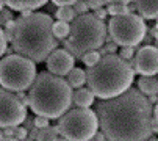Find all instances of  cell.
Segmentation results:
<instances>
[{
  "label": "cell",
  "instance_id": "cell-1",
  "mask_svg": "<svg viewBox=\"0 0 158 141\" xmlns=\"http://www.w3.org/2000/svg\"><path fill=\"white\" fill-rule=\"evenodd\" d=\"M96 114L106 141H147L153 133V107L138 88L99 102Z\"/></svg>",
  "mask_w": 158,
  "mask_h": 141
},
{
  "label": "cell",
  "instance_id": "cell-2",
  "mask_svg": "<svg viewBox=\"0 0 158 141\" xmlns=\"http://www.w3.org/2000/svg\"><path fill=\"white\" fill-rule=\"evenodd\" d=\"M13 50L35 63L46 61L56 49L53 36V20L49 14L31 13L16 20V30L11 39Z\"/></svg>",
  "mask_w": 158,
  "mask_h": 141
},
{
  "label": "cell",
  "instance_id": "cell-3",
  "mask_svg": "<svg viewBox=\"0 0 158 141\" xmlns=\"http://www.w3.org/2000/svg\"><path fill=\"white\" fill-rule=\"evenodd\" d=\"M72 92V88L63 77L41 72L28 89V107L36 116L60 119L71 110Z\"/></svg>",
  "mask_w": 158,
  "mask_h": 141
},
{
  "label": "cell",
  "instance_id": "cell-4",
  "mask_svg": "<svg viewBox=\"0 0 158 141\" xmlns=\"http://www.w3.org/2000/svg\"><path fill=\"white\" fill-rule=\"evenodd\" d=\"M135 69L119 55H105L97 64L88 67L86 83L96 97L106 100L118 97L131 88Z\"/></svg>",
  "mask_w": 158,
  "mask_h": 141
},
{
  "label": "cell",
  "instance_id": "cell-5",
  "mask_svg": "<svg viewBox=\"0 0 158 141\" xmlns=\"http://www.w3.org/2000/svg\"><path fill=\"white\" fill-rule=\"evenodd\" d=\"M106 36V27L103 20L94 14H83L74 19L69 36L66 39V49L72 57H83L88 52L97 50L103 45Z\"/></svg>",
  "mask_w": 158,
  "mask_h": 141
},
{
  "label": "cell",
  "instance_id": "cell-6",
  "mask_svg": "<svg viewBox=\"0 0 158 141\" xmlns=\"http://www.w3.org/2000/svg\"><path fill=\"white\" fill-rule=\"evenodd\" d=\"M35 61L17 53L6 55L0 60V86L11 92H24L30 89L36 79Z\"/></svg>",
  "mask_w": 158,
  "mask_h": 141
},
{
  "label": "cell",
  "instance_id": "cell-7",
  "mask_svg": "<svg viewBox=\"0 0 158 141\" xmlns=\"http://www.w3.org/2000/svg\"><path fill=\"white\" fill-rule=\"evenodd\" d=\"M56 130L66 141H91L99 132L97 114L89 108L69 110L60 118Z\"/></svg>",
  "mask_w": 158,
  "mask_h": 141
},
{
  "label": "cell",
  "instance_id": "cell-8",
  "mask_svg": "<svg viewBox=\"0 0 158 141\" xmlns=\"http://www.w3.org/2000/svg\"><path fill=\"white\" fill-rule=\"evenodd\" d=\"M108 33L116 45L135 47L146 38L147 27L139 14L127 13L121 16H113L110 19Z\"/></svg>",
  "mask_w": 158,
  "mask_h": 141
},
{
  "label": "cell",
  "instance_id": "cell-9",
  "mask_svg": "<svg viewBox=\"0 0 158 141\" xmlns=\"http://www.w3.org/2000/svg\"><path fill=\"white\" fill-rule=\"evenodd\" d=\"M27 119V107L22 104L17 94L0 88V129L19 127Z\"/></svg>",
  "mask_w": 158,
  "mask_h": 141
},
{
  "label": "cell",
  "instance_id": "cell-10",
  "mask_svg": "<svg viewBox=\"0 0 158 141\" xmlns=\"http://www.w3.org/2000/svg\"><path fill=\"white\" fill-rule=\"evenodd\" d=\"M133 69L143 77H155L158 74V47L150 44L143 45L135 53Z\"/></svg>",
  "mask_w": 158,
  "mask_h": 141
},
{
  "label": "cell",
  "instance_id": "cell-11",
  "mask_svg": "<svg viewBox=\"0 0 158 141\" xmlns=\"http://www.w3.org/2000/svg\"><path fill=\"white\" fill-rule=\"evenodd\" d=\"M74 57L72 53H69L64 49H55L46 60V66H47V72L58 75V77H64L71 72L75 67L74 66Z\"/></svg>",
  "mask_w": 158,
  "mask_h": 141
},
{
  "label": "cell",
  "instance_id": "cell-12",
  "mask_svg": "<svg viewBox=\"0 0 158 141\" xmlns=\"http://www.w3.org/2000/svg\"><path fill=\"white\" fill-rule=\"evenodd\" d=\"M135 5L143 19H158V0H135Z\"/></svg>",
  "mask_w": 158,
  "mask_h": 141
},
{
  "label": "cell",
  "instance_id": "cell-13",
  "mask_svg": "<svg viewBox=\"0 0 158 141\" xmlns=\"http://www.w3.org/2000/svg\"><path fill=\"white\" fill-rule=\"evenodd\" d=\"M5 3L14 11H33L47 3V0H5Z\"/></svg>",
  "mask_w": 158,
  "mask_h": 141
},
{
  "label": "cell",
  "instance_id": "cell-14",
  "mask_svg": "<svg viewBox=\"0 0 158 141\" xmlns=\"http://www.w3.org/2000/svg\"><path fill=\"white\" fill-rule=\"evenodd\" d=\"M94 94L89 88H78L72 92V104L77 105V108H89L94 102Z\"/></svg>",
  "mask_w": 158,
  "mask_h": 141
},
{
  "label": "cell",
  "instance_id": "cell-15",
  "mask_svg": "<svg viewBox=\"0 0 158 141\" xmlns=\"http://www.w3.org/2000/svg\"><path fill=\"white\" fill-rule=\"evenodd\" d=\"M138 91H141L144 96H158V79L156 77H139L138 82Z\"/></svg>",
  "mask_w": 158,
  "mask_h": 141
},
{
  "label": "cell",
  "instance_id": "cell-16",
  "mask_svg": "<svg viewBox=\"0 0 158 141\" xmlns=\"http://www.w3.org/2000/svg\"><path fill=\"white\" fill-rule=\"evenodd\" d=\"M67 83L71 88H83L86 83V70L80 69V67H74L69 74H67Z\"/></svg>",
  "mask_w": 158,
  "mask_h": 141
},
{
  "label": "cell",
  "instance_id": "cell-17",
  "mask_svg": "<svg viewBox=\"0 0 158 141\" xmlns=\"http://www.w3.org/2000/svg\"><path fill=\"white\" fill-rule=\"evenodd\" d=\"M58 138H60L58 130L49 126V127H44V129H38L35 141H58Z\"/></svg>",
  "mask_w": 158,
  "mask_h": 141
},
{
  "label": "cell",
  "instance_id": "cell-18",
  "mask_svg": "<svg viewBox=\"0 0 158 141\" xmlns=\"http://www.w3.org/2000/svg\"><path fill=\"white\" fill-rule=\"evenodd\" d=\"M69 32H71V25L67 22H61V20L53 22V36L56 39H67Z\"/></svg>",
  "mask_w": 158,
  "mask_h": 141
},
{
  "label": "cell",
  "instance_id": "cell-19",
  "mask_svg": "<svg viewBox=\"0 0 158 141\" xmlns=\"http://www.w3.org/2000/svg\"><path fill=\"white\" fill-rule=\"evenodd\" d=\"M56 19L61 22H67L69 24L71 20L75 19V11L72 6H60L56 10Z\"/></svg>",
  "mask_w": 158,
  "mask_h": 141
},
{
  "label": "cell",
  "instance_id": "cell-20",
  "mask_svg": "<svg viewBox=\"0 0 158 141\" xmlns=\"http://www.w3.org/2000/svg\"><path fill=\"white\" fill-rule=\"evenodd\" d=\"M106 11H108V14H111V17L113 16H121V14L130 13L128 6L124 5V3H110L108 8H106Z\"/></svg>",
  "mask_w": 158,
  "mask_h": 141
},
{
  "label": "cell",
  "instance_id": "cell-21",
  "mask_svg": "<svg viewBox=\"0 0 158 141\" xmlns=\"http://www.w3.org/2000/svg\"><path fill=\"white\" fill-rule=\"evenodd\" d=\"M100 58H102V55L97 52V50H93V52H88V53H85L83 57H81V60H83V63L88 66V67H93L94 64H97L99 61H100Z\"/></svg>",
  "mask_w": 158,
  "mask_h": 141
},
{
  "label": "cell",
  "instance_id": "cell-22",
  "mask_svg": "<svg viewBox=\"0 0 158 141\" xmlns=\"http://www.w3.org/2000/svg\"><path fill=\"white\" fill-rule=\"evenodd\" d=\"M14 30H16V20H8V22L5 24V30H3L6 41H11V39H13Z\"/></svg>",
  "mask_w": 158,
  "mask_h": 141
},
{
  "label": "cell",
  "instance_id": "cell-23",
  "mask_svg": "<svg viewBox=\"0 0 158 141\" xmlns=\"http://www.w3.org/2000/svg\"><path fill=\"white\" fill-rule=\"evenodd\" d=\"M119 57L125 61H130L135 58V49L133 47H122V49L119 50Z\"/></svg>",
  "mask_w": 158,
  "mask_h": 141
},
{
  "label": "cell",
  "instance_id": "cell-24",
  "mask_svg": "<svg viewBox=\"0 0 158 141\" xmlns=\"http://www.w3.org/2000/svg\"><path fill=\"white\" fill-rule=\"evenodd\" d=\"M72 8H74L75 14H80V16L86 14V11L89 10V8H88V3L85 2V0H78V2H77V3H75Z\"/></svg>",
  "mask_w": 158,
  "mask_h": 141
},
{
  "label": "cell",
  "instance_id": "cell-25",
  "mask_svg": "<svg viewBox=\"0 0 158 141\" xmlns=\"http://www.w3.org/2000/svg\"><path fill=\"white\" fill-rule=\"evenodd\" d=\"M33 124H35L36 129H44V127H49V119H47V118H44V116H36Z\"/></svg>",
  "mask_w": 158,
  "mask_h": 141
},
{
  "label": "cell",
  "instance_id": "cell-26",
  "mask_svg": "<svg viewBox=\"0 0 158 141\" xmlns=\"http://www.w3.org/2000/svg\"><path fill=\"white\" fill-rule=\"evenodd\" d=\"M14 138H16L17 141H24L25 138H28L27 129H25V127H16V130H14Z\"/></svg>",
  "mask_w": 158,
  "mask_h": 141
},
{
  "label": "cell",
  "instance_id": "cell-27",
  "mask_svg": "<svg viewBox=\"0 0 158 141\" xmlns=\"http://www.w3.org/2000/svg\"><path fill=\"white\" fill-rule=\"evenodd\" d=\"M6 44H8V41H6V38H5V33H3L2 28H0V57H2V55L8 50Z\"/></svg>",
  "mask_w": 158,
  "mask_h": 141
},
{
  "label": "cell",
  "instance_id": "cell-28",
  "mask_svg": "<svg viewBox=\"0 0 158 141\" xmlns=\"http://www.w3.org/2000/svg\"><path fill=\"white\" fill-rule=\"evenodd\" d=\"M106 2V0H88V8H91V10H99L103 6V3Z\"/></svg>",
  "mask_w": 158,
  "mask_h": 141
},
{
  "label": "cell",
  "instance_id": "cell-29",
  "mask_svg": "<svg viewBox=\"0 0 158 141\" xmlns=\"http://www.w3.org/2000/svg\"><path fill=\"white\" fill-rule=\"evenodd\" d=\"M52 2L60 8V6H74L78 0H52Z\"/></svg>",
  "mask_w": 158,
  "mask_h": 141
},
{
  "label": "cell",
  "instance_id": "cell-30",
  "mask_svg": "<svg viewBox=\"0 0 158 141\" xmlns=\"http://www.w3.org/2000/svg\"><path fill=\"white\" fill-rule=\"evenodd\" d=\"M94 16L97 17V19H100V20H103L106 16H108V11L105 10V8H99V10H96V13H94Z\"/></svg>",
  "mask_w": 158,
  "mask_h": 141
},
{
  "label": "cell",
  "instance_id": "cell-31",
  "mask_svg": "<svg viewBox=\"0 0 158 141\" xmlns=\"http://www.w3.org/2000/svg\"><path fill=\"white\" fill-rule=\"evenodd\" d=\"M14 130H16V127H6V129H3V136H14Z\"/></svg>",
  "mask_w": 158,
  "mask_h": 141
},
{
  "label": "cell",
  "instance_id": "cell-32",
  "mask_svg": "<svg viewBox=\"0 0 158 141\" xmlns=\"http://www.w3.org/2000/svg\"><path fill=\"white\" fill-rule=\"evenodd\" d=\"M106 2H110V3H124V5H127V3L131 2V0H106Z\"/></svg>",
  "mask_w": 158,
  "mask_h": 141
},
{
  "label": "cell",
  "instance_id": "cell-33",
  "mask_svg": "<svg viewBox=\"0 0 158 141\" xmlns=\"http://www.w3.org/2000/svg\"><path fill=\"white\" fill-rule=\"evenodd\" d=\"M153 119H155V122L158 126V104L155 105V110H153Z\"/></svg>",
  "mask_w": 158,
  "mask_h": 141
},
{
  "label": "cell",
  "instance_id": "cell-34",
  "mask_svg": "<svg viewBox=\"0 0 158 141\" xmlns=\"http://www.w3.org/2000/svg\"><path fill=\"white\" fill-rule=\"evenodd\" d=\"M147 99H149V102H150L152 105H153V104H155V105L158 104V96H150V97H147Z\"/></svg>",
  "mask_w": 158,
  "mask_h": 141
},
{
  "label": "cell",
  "instance_id": "cell-35",
  "mask_svg": "<svg viewBox=\"0 0 158 141\" xmlns=\"http://www.w3.org/2000/svg\"><path fill=\"white\" fill-rule=\"evenodd\" d=\"M0 141H17L14 136H3L2 139H0Z\"/></svg>",
  "mask_w": 158,
  "mask_h": 141
},
{
  "label": "cell",
  "instance_id": "cell-36",
  "mask_svg": "<svg viewBox=\"0 0 158 141\" xmlns=\"http://www.w3.org/2000/svg\"><path fill=\"white\" fill-rule=\"evenodd\" d=\"M3 5H5V0H0V11H2V8H3Z\"/></svg>",
  "mask_w": 158,
  "mask_h": 141
},
{
  "label": "cell",
  "instance_id": "cell-37",
  "mask_svg": "<svg viewBox=\"0 0 158 141\" xmlns=\"http://www.w3.org/2000/svg\"><path fill=\"white\" fill-rule=\"evenodd\" d=\"M147 141H158V138H155V136H150Z\"/></svg>",
  "mask_w": 158,
  "mask_h": 141
},
{
  "label": "cell",
  "instance_id": "cell-38",
  "mask_svg": "<svg viewBox=\"0 0 158 141\" xmlns=\"http://www.w3.org/2000/svg\"><path fill=\"white\" fill-rule=\"evenodd\" d=\"M24 141H35V139H33V138H25Z\"/></svg>",
  "mask_w": 158,
  "mask_h": 141
},
{
  "label": "cell",
  "instance_id": "cell-39",
  "mask_svg": "<svg viewBox=\"0 0 158 141\" xmlns=\"http://www.w3.org/2000/svg\"><path fill=\"white\" fill-rule=\"evenodd\" d=\"M156 30H158V19H156Z\"/></svg>",
  "mask_w": 158,
  "mask_h": 141
}]
</instances>
